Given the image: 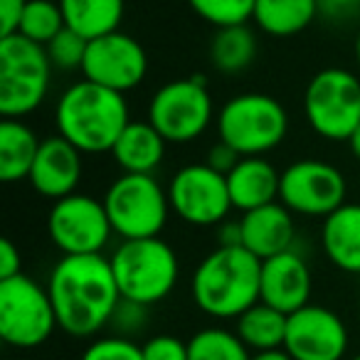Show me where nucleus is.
Masks as SVG:
<instances>
[{"mask_svg": "<svg viewBox=\"0 0 360 360\" xmlns=\"http://www.w3.org/2000/svg\"><path fill=\"white\" fill-rule=\"evenodd\" d=\"M348 146H350V150H353V155L360 160V126L353 131V136L348 139Z\"/></svg>", "mask_w": 360, "mask_h": 360, "instance_id": "58836bf2", "label": "nucleus"}, {"mask_svg": "<svg viewBox=\"0 0 360 360\" xmlns=\"http://www.w3.org/2000/svg\"><path fill=\"white\" fill-rule=\"evenodd\" d=\"M355 60H358V65H360V32H358V37H355Z\"/></svg>", "mask_w": 360, "mask_h": 360, "instance_id": "ea45409f", "label": "nucleus"}, {"mask_svg": "<svg viewBox=\"0 0 360 360\" xmlns=\"http://www.w3.org/2000/svg\"><path fill=\"white\" fill-rule=\"evenodd\" d=\"M262 259L250 250L217 247L193 271L191 294L202 314L212 319H240L259 304Z\"/></svg>", "mask_w": 360, "mask_h": 360, "instance_id": "7ed1b4c3", "label": "nucleus"}, {"mask_svg": "<svg viewBox=\"0 0 360 360\" xmlns=\"http://www.w3.org/2000/svg\"><path fill=\"white\" fill-rule=\"evenodd\" d=\"M70 30L84 40L116 32L124 20V0H57Z\"/></svg>", "mask_w": 360, "mask_h": 360, "instance_id": "5701e85b", "label": "nucleus"}, {"mask_svg": "<svg viewBox=\"0 0 360 360\" xmlns=\"http://www.w3.org/2000/svg\"><path fill=\"white\" fill-rule=\"evenodd\" d=\"M143 360H188V343L175 335H153L143 345Z\"/></svg>", "mask_w": 360, "mask_h": 360, "instance_id": "473e14b6", "label": "nucleus"}, {"mask_svg": "<svg viewBox=\"0 0 360 360\" xmlns=\"http://www.w3.org/2000/svg\"><path fill=\"white\" fill-rule=\"evenodd\" d=\"M47 235L62 255H101L114 227L106 215L104 200L84 193H72L52 202L47 215Z\"/></svg>", "mask_w": 360, "mask_h": 360, "instance_id": "9b49d317", "label": "nucleus"}, {"mask_svg": "<svg viewBox=\"0 0 360 360\" xmlns=\"http://www.w3.org/2000/svg\"><path fill=\"white\" fill-rule=\"evenodd\" d=\"M350 360H360V353H358V355H355V358H350Z\"/></svg>", "mask_w": 360, "mask_h": 360, "instance_id": "79ce46f5", "label": "nucleus"}, {"mask_svg": "<svg viewBox=\"0 0 360 360\" xmlns=\"http://www.w3.org/2000/svg\"><path fill=\"white\" fill-rule=\"evenodd\" d=\"M252 360H294L284 348L274 350H262V353H252Z\"/></svg>", "mask_w": 360, "mask_h": 360, "instance_id": "4c0bfd02", "label": "nucleus"}, {"mask_svg": "<svg viewBox=\"0 0 360 360\" xmlns=\"http://www.w3.org/2000/svg\"><path fill=\"white\" fill-rule=\"evenodd\" d=\"M284 350L294 360H343L348 353V328L335 311L309 304L289 314Z\"/></svg>", "mask_w": 360, "mask_h": 360, "instance_id": "2eb2a0df", "label": "nucleus"}, {"mask_svg": "<svg viewBox=\"0 0 360 360\" xmlns=\"http://www.w3.org/2000/svg\"><path fill=\"white\" fill-rule=\"evenodd\" d=\"M304 116L316 136L345 141L360 126V79L343 67H326L309 79Z\"/></svg>", "mask_w": 360, "mask_h": 360, "instance_id": "6e6552de", "label": "nucleus"}, {"mask_svg": "<svg viewBox=\"0 0 360 360\" xmlns=\"http://www.w3.org/2000/svg\"><path fill=\"white\" fill-rule=\"evenodd\" d=\"M257 57V35L250 25H232L215 30L210 40V62L222 75L247 70Z\"/></svg>", "mask_w": 360, "mask_h": 360, "instance_id": "a878e982", "label": "nucleus"}, {"mask_svg": "<svg viewBox=\"0 0 360 360\" xmlns=\"http://www.w3.org/2000/svg\"><path fill=\"white\" fill-rule=\"evenodd\" d=\"M321 247L335 269L360 274V205L345 202L321 225Z\"/></svg>", "mask_w": 360, "mask_h": 360, "instance_id": "aec40b11", "label": "nucleus"}, {"mask_svg": "<svg viewBox=\"0 0 360 360\" xmlns=\"http://www.w3.org/2000/svg\"><path fill=\"white\" fill-rule=\"evenodd\" d=\"M57 323L75 338H89L111 323L121 291L109 257L67 255L52 266L47 279Z\"/></svg>", "mask_w": 360, "mask_h": 360, "instance_id": "f257e3e1", "label": "nucleus"}, {"mask_svg": "<svg viewBox=\"0 0 360 360\" xmlns=\"http://www.w3.org/2000/svg\"><path fill=\"white\" fill-rule=\"evenodd\" d=\"M257 0H188L198 18L210 22L215 30L232 25H247L255 15Z\"/></svg>", "mask_w": 360, "mask_h": 360, "instance_id": "c85d7f7f", "label": "nucleus"}, {"mask_svg": "<svg viewBox=\"0 0 360 360\" xmlns=\"http://www.w3.org/2000/svg\"><path fill=\"white\" fill-rule=\"evenodd\" d=\"M82 150L75 148L62 136H50L40 143L37 158L32 163V170L27 175V183L37 195L57 202L62 198L77 193V186L82 180Z\"/></svg>", "mask_w": 360, "mask_h": 360, "instance_id": "dca6fc26", "label": "nucleus"}, {"mask_svg": "<svg viewBox=\"0 0 360 360\" xmlns=\"http://www.w3.org/2000/svg\"><path fill=\"white\" fill-rule=\"evenodd\" d=\"M319 13V0H257L252 20L264 35L291 37L304 32Z\"/></svg>", "mask_w": 360, "mask_h": 360, "instance_id": "b1692460", "label": "nucleus"}, {"mask_svg": "<svg viewBox=\"0 0 360 360\" xmlns=\"http://www.w3.org/2000/svg\"><path fill=\"white\" fill-rule=\"evenodd\" d=\"M360 0H319V11L326 15H345L353 8H358Z\"/></svg>", "mask_w": 360, "mask_h": 360, "instance_id": "e433bc0d", "label": "nucleus"}, {"mask_svg": "<svg viewBox=\"0 0 360 360\" xmlns=\"http://www.w3.org/2000/svg\"><path fill=\"white\" fill-rule=\"evenodd\" d=\"M65 27H67V22L57 0H27L20 30L18 32H20L22 37H27V40L47 47Z\"/></svg>", "mask_w": 360, "mask_h": 360, "instance_id": "cd10ccee", "label": "nucleus"}, {"mask_svg": "<svg viewBox=\"0 0 360 360\" xmlns=\"http://www.w3.org/2000/svg\"><path fill=\"white\" fill-rule=\"evenodd\" d=\"M82 75L94 84L126 94L146 79L148 55L136 37L116 30L104 37L89 40Z\"/></svg>", "mask_w": 360, "mask_h": 360, "instance_id": "4468645a", "label": "nucleus"}, {"mask_svg": "<svg viewBox=\"0 0 360 360\" xmlns=\"http://www.w3.org/2000/svg\"><path fill=\"white\" fill-rule=\"evenodd\" d=\"M27 0H0V37L18 35Z\"/></svg>", "mask_w": 360, "mask_h": 360, "instance_id": "72a5a7b5", "label": "nucleus"}, {"mask_svg": "<svg viewBox=\"0 0 360 360\" xmlns=\"http://www.w3.org/2000/svg\"><path fill=\"white\" fill-rule=\"evenodd\" d=\"M358 319H360V296H358Z\"/></svg>", "mask_w": 360, "mask_h": 360, "instance_id": "a19ab883", "label": "nucleus"}, {"mask_svg": "<svg viewBox=\"0 0 360 360\" xmlns=\"http://www.w3.org/2000/svg\"><path fill=\"white\" fill-rule=\"evenodd\" d=\"M188 360H252V350L235 330L202 328L188 340Z\"/></svg>", "mask_w": 360, "mask_h": 360, "instance_id": "bb28decb", "label": "nucleus"}, {"mask_svg": "<svg viewBox=\"0 0 360 360\" xmlns=\"http://www.w3.org/2000/svg\"><path fill=\"white\" fill-rule=\"evenodd\" d=\"M343 173L326 160L304 158L281 170L279 202L301 217H328L340 205H345Z\"/></svg>", "mask_w": 360, "mask_h": 360, "instance_id": "f8f14e48", "label": "nucleus"}, {"mask_svg": "<svg viewBox=\"0 0 360 360\" xmlns=\"http://www.w3.org/2000/svg\"><path fill=\"white\" fill-rule=\"evenodd\" d=\"M42 141L22 119H3L0 124V180L20 183L27 180Z\"/></svg>", "mask_w": 360, "mask_h": 360, "instance_id": "4be33fe9", "label": "nucleus"}, {"mask_svg": "<svg viewBox=\"0 0 360 360\" xmlns=\"http://www.w3.org/2000/svg\"><path fill=\"white\" fill-rule=\"evenodd\" d=\"M109 262L116 284H119L121 299L136 301V304H158L178 284V255L160 237L121 240Z\"/></svg>", "mask_w": 360, "mask_h": 360, "instance_id": "20e7f679", "label": "nucleus"}, {"mask_svg": "<svg viewBox=\"0 0 360 360\" xmlns=\"http://www.w3.org/2000/svg\"><path fill=\"white\" fill-rule=\"evenodd\" d=\"M215 119L205 75L173 79L148 101V121L168 143H191L200 139Z\"/></svg>", "mask_w": 360, "mask_h": 360, "instance_id": "1a4fd4ad", "label": "nucleus"}, {"mask_svg": "<svg viewBox=\"0 0 360 360\" xmlns=\"http://www.w3.org/2000/svg\"><path fill=\"white\" fill-rule=\"evenodd\" d=\"M289 134V114L269 94H237L217 114V136L242 158L274 150Z\"/></svg>", "mask_w": 360, "mask_h": 360, "instance_id": "0eeeda50", "label": "nucleus"}, {"mask_svg": "<svg viewBox=\"0 0 360 360\" xmlns=\"http://www.w3.org/2000/svg\"><path fill=\"white\" fill-rule=\"evenodd\" d=\"M235 321H237L235 333L240 335L242 343H245L252 353L284 348L289 316L281 314V311H276L274 306L259 301V304H255L252 309H247L245 314Z\"/></svg>", "mask_w": 360, "mask_h": 360, "instance_id": "393cba45", "label": "nucleus"}, {"mask_svg": "<svg viewBox=\"0 0 360 360\" xmlns=\"http://www.w3.org/2000/svg\"><path fill=\"white\" fill-rule=\"evenodd\" d=\"M279 183L281 173L262 155H247L235 165L227 175L232 207L240 212L257 210L262 205L279 200Z\"/></svg>", "mask_w": 360, "mask_h": 360, "instance_id": "6ab92c4d", "label": "nucleus"}, {"mask_svg": "<svg viewBox=\"0 0 360 360\" xmlns=\"http://www.w3.org/2000/svg\"><path fill=\"white\" fill-rule=\"evenodd\" d=\"M168 200L180 220L195 227L220 225L232 210L227 175L207 163L183 165L168 183Z\"/></svg>", "mask_w": 360, "mask_h": 360, "instance_id": "ddd939ff", "label": "nucleus"}, {"mask_svg": "<svg viewBox=\"0 0 360 360\" xmlns=\"http://www.w3.org/2000/svg\"><path fill=\"white\" fill-rule=\"evenodd\" d=\"M311 286H314L311 269L296 250L281 252L262 262L259 301L274 306L281 314L289 316L309 306Z\"/></svg>", "mask_w": 360, "mask_h": 360, "instance_id": "f3484780", "label": "nucleus"}, {"mask_svg": "<svg viewBox=\"0 0 360 360\" xmlns=\"http://www.w3.org/2000/svg\"><path fill=\"white\" fill-rule=\"evenodd\" d=\"M52 70L42 45L20 32L0 37V114L6 119L32 114L50 91Z\"/></svg>", "mask_w": 360, "mask_h": 360, "instance_id": "39448f33", "label": "nucleus"}, {"mask_svg": "<svg viewBox=\"0 0 360 360\" xmlns=\"http://www.w3.org/2000/svg\"><path fill=\"white\" fill-rule=\"evenodd\" d=\"M57 326L47 286L27 274L0 281V338L8 345L20 350L37 348L47 343Z\"/></svg>", "mask_w": 360, "mask_h": 360, "instance_id": "9d476101", "label": "nucleus"}, {"mask_svg": "<svg viewBox=\"0 0 360 360\" xmlns=\"http://www.w3.org/2000/svg\"><path fill=\"white\" fill-rule=\"evenodd\" d=\"M104 207L114 235L121 240H148L163 232L170 215L168 188L148 173H124L106 188Z\"/></svg>", "mask_w": 360, "mask_h": 360, "instance_id": "423d86ee", "label": "nucleus"}, {"mask_svg": "<svg viewBox=\"0 0 360 360\" xmlns=\"http://www.w3.org/2000/svg\"><path fill=\"white\" fill-rule=\"evenodd\" d=\"M165 146L168 141L155 131V126L148 119L129 121V126L121 131L119 141L111 148V158L124 173L153 175L165 158Z\"/></svg>", "mask_w": 360, "mask_h": 360, "instance_id": "412c9836", "label": "nucleus"}, {"mask_svg": "<svg viewBox=\"0 0 360 360\" xmlns=\"http://www.w3.org/2000/svg\"><path fill=\"white\" fill-rule=\"evenodd\" d=\"M240 160H242V155L237 153L232 146H227L225 141H217V143L212 146L210 150H207V160H205V163L210 165V168H215L217 173L230 175Z\"/></svg>", "mask_w": 360, "mask_h": 360, "instance_id": "f704fd0d", "label": "nucleus"}, {"mask_svg": "<svg viewBox=\"0 0 360 360\" xmlns=\"http://www.w3.org/2000/svg\"><path fill=\"white\" fill-rule=\"evenodd\" d=\"M86 45H89V40H84V37L77 35L75 30L65 27L45 50L55 70L70 72V70H82L84 57H86Z\"/></svg>", "mask_w": 360, "mask_h": 360, "instance_id": "c756f323", "label": "nucleus"}, {"mask_svg": "<svg viewBox=\"0 0 360 360\" xmlns=\"http://www.w3.org/2000/svg\"><path fill=\"white\" fill-rule=\"evenodd\" d=\"M146 319H148V306L136 304V301H129V299H121V304L116 306L114 319H111L109 326H114L116 335L129 338V335L139 333V330L143 328Z\"/></svg>", "mask_w": 360, "mask_h": 360, "instance_id": "2f4dec72", "label": "nucleus"}, {"mask_svg": "<svg viewBox=\"0 0 360 360\" xmlns=\"http://www.w3.org/2000/svg\"><path fill=\"white\" fill-rule=\"evenodd\" d=\"M82 360H143V350L124 335H106L86 345Z\"/></svg>", "mask_w": 360, "mask_h": 360, "instance_id": "7c9ffc66", "label": "nucleus"}, {"mask_svg": "<svg viewBox=\"0 0 360 360\" xmlns=\"http://www.w3.org/2000/svg\"><path fill=\"white\" fill-rule=\"evenodd\" d=\"M129 121L126 96L89 79L75 82L57 99V136L82 153H111Z\"/></svg>", "mask_w": 360, "mask_h": 360, "instance_id": "f03ea898", "label": "nucleus"}, {"mask_svg": "<svg viewBox=\"0 0 360 360\" xmlns=\"http://www.w3.org/2000/svg\"><path fill=\"white\" fill-rule=\"evenodd\" d=\"M240 237H242V247L250 250L262 262L269 259V257L281 255V252L294 250V240H296L294 212L281 205L279 200L257 207V210L242 212Z\"/></svg>", "mask_w": 360, "mask_h": 360, "instance_id": "a211bd4d", "label": "nucleus"}, {"mask_svg": "<svg viewBox=\"0 0 360 360\" xmlns=\"http://www.w3.org/2000/svg\"><path fill=\"white\" fill-rule=\"evenodd\" d=\"M20 266H22L20 250H18L11 240H3L0 242V281L13 279V276L22 274Z\"/></svg>", "mask_w": 360, "mask_h": 360, "instance_id": "c9c22d12", "label": "nucleus"}]
</instances>
